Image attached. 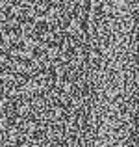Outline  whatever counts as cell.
I'll return each mask as SVG.
<instances>
[{
	"label": "cell",
	"mask_w": 139,
	"mask_h": 147,
	"mask_svg": "<svg viewBox=\"0 0 139 147\" xmlns=\"http://www.w3.org/2000/svg\"><path fill=\"white\" fill-rule=\"evenodd\" d=\"M67 34L71 37H80L82 36V17L71 19V22L67 24Z\"/></svg>",
	"instance_id": "cell-1"
}]
</instances>
